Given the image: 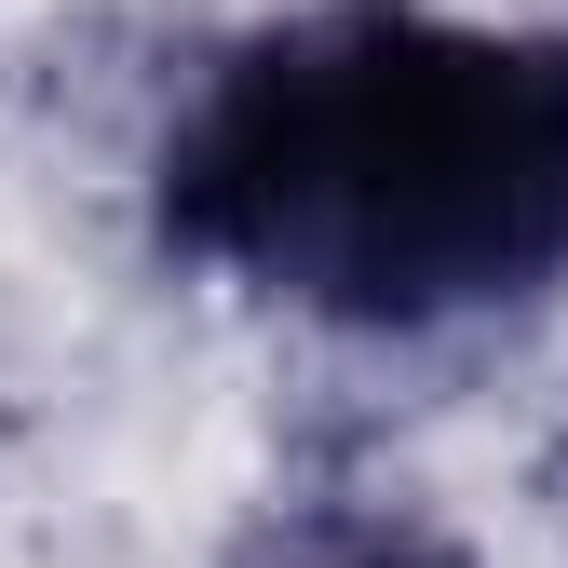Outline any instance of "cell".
I'll list each match as a JSON object with an SVG mask.
<instances>
[{"label":"cell","instance_id":"cell-1","mask_svg":"<svg viewBox=\"0 0 568 568\" xmlns=\"http://www.w3.org/2000/svg\"><path fill=\"white\" fill-rule=\"evenodd\" d=\"M163 257L338 338H447L568 284V28L298 0L176 82Z\"/></svg>","mask_w":568,"mask_h":568},{"label":"cell","instance_id":"cell-2","mask_svg":"<svg viewBox=\"0 0 568 568\" xmlns=\"http://www.w3.org/2000/svg\"><path fill=\"white\" fill-rule=\"evenodd\" d=\"M217 568H474V541L419 501H366V487H338V501H271L231 528Z\"/></svg>","mask_w":568,"mask_h":568}]
</instances>
